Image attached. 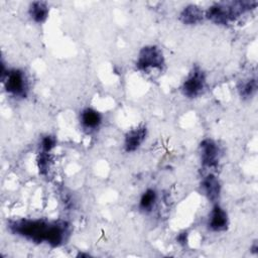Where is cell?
Masks as SVG:
<instances>
[{
    "label": "cell",
    "mask_w": 258,
    "mask_h": 258,
    "mask_svg": "<svg viewBox=\"0 0 258 258\" xmlns=\"http://www.w3.org/2000/svg\"><path fill=\"white\" fill-rule=\"evenodd\" d=\"M11 233L34 243H46L59 247L70 234V226L64 221H47L43 219H17L9 222Z\"/></svg>",
    "instance_id": "1"
},
{
    "label": "cell",
    "mask_w": 258,
    "mask_h": 258,
    "mask_svg": "<svg viewBox=\"0 0 258 258\" xmlns=\"http://www.w3.org/2000/svg\"><path fill=\"white\" fill-rule=\"evenodd\" d=\"M256 1H228L211 5L205 11V18L219 25H227L255 9Z\"/></svg>",
    "instance_id": "2"
},
{
    "label": "cell",
    "mask_w": 258,
    "mask_h": 258,
    "mask_svg": "<svg viewBox=\"0 0 258 258\" xmlns=\"http://www.w3.org/2000/svg\"><path fill=\"white\" fill-rule=\"evenodd\" d=\"M1 81L6 93L14 98H25L29 90L26 74L20 69H5L2 62Z\"/></svg>",
    "instance_id": "3"
},
{
    "label": "cell",
    "mask_w": 258,
    "mask_h": 258,
    "mask_svg": "<svg viewBox=\"0 0 258 258\" xmlns=\"http://www.w3.org/2000/svg\"><path fill=\"white\" fill-rule=\"evenodd\" d=\"M165 64L164 55L161 50L156 45H146L143 46L136 59V69L143 73H151L152 71H162Z\"/></svg>",
    "instance_id": "4"
},
{
    "label": "cell",
    "mask_w": 258,
    "mask_h": 258,
    "mask_svg": "<svg viewBox=\"0 0 258 258\" xmlns=\"http://www.w3.org/2000/svg\"><path fill=\"white\" fill-rule=\"evenodd\" d=\"M207 88V76L202 68L195 66L181 85L183 96L195 99L204 94Z\"/></svg>",
    "instance_id": "5"
},
{
    "label": "cell",
    "mask_w": 258,
    "mask_h": 258,
    "mask_svg": "<svg viewBox=\"0 0 258 258\" xmlns=\"http://www.w3.org/2000/svg\"><path fill=\"white\" fill-rule=\"evenodd\" d=\"M201 162L206 168H216L220 161V147L217 142L211 138H206L200 143Z\"/></svg>",
    "instance_id": "6"
},
{
    "label": "cell",
    "mask_w": 258,
    "mask_h": 258,
    "mask_svg": "<svg viewBox=\"0 0 258 258\" xmlns=\"http://www.w3.org/2000/svg\"><path fill=\"white\" fill-rule=\"evenodd\" d=\"M207 226L212 232H224L229 226V216L225 209L217 203L214 204L208 218Z\"/></svg>",
    "instance_id": "7"
},
{
    "label": "cell",
    "mask_w": 258,
    "mask_h": 258,
    "mask_svg": "<svg viewBox=\"0 0 258 258\" xmlns=\"http://www.w3.org/2000/svg\"><path fill=\"white\" fill-rule=\"evenodd\" d=\"M147 136V128L145 125H139L130 129L124 136L123 147L128 153L136 151L145 141Z\"/></svg>",
    "instance_id": "8"
},
{
    "label": "cell",
    "mask_w": 258,
    "mask_h": 258,
    "mask_svg": "<svg viewBox=\"0 0 258 258\" xmlns=\"http://www.w3.org/2000/svg\"><path fill=\"white\" fill-rule=\"evenodd\" d=\"M201 187L207 199L216 204L221 195V183L218 177L213 173H208L202 178Z\"/></svg>",
    "instance_id": "9"
},
{
    "label": "cell",
    "mask_w": 258,
    "mask_h": 258,
    "mask_svg": "<svg viewBox=\"0 0 258 258\" xmlns=\"http://www.w3.org/2000/svg\"><path fill=\"white\" fill-rule=\"evenodd\" d=\"M103 122V117L99 111L92 107H87L80 113V123L83 129L90 131H95L100 128Z\"/></svg>",
    "instance_id": "10"
},
{
    "label": "cell",
    "mask_w": 258,
    "mask_h": 258,
    "mask_svg": "<svg viewBox=\"0 0 258 258\" xmlns=\"http://www.w3.org/2000/svg\"><path fill=\"white\" fill-rule=\"evenodd\" d=\"M205 17V11L195 4H189L181 10L179 19L183 24L194 25L200 23Z\"/></svg>",
    "instance_id": "11"
},
{
    "label": "cell",
    "mask_w": 258,
    "mask_h": 258,
    "mask_svg": "<svg viewBox=\"0 0 258 258\" xmlns=\"http://www.w3.org/2000/svg\"><path fill=\"white\" fill-rule=\"evenodd\" d=\"M28 14L35 23H44L49 15L48 4L43 1H33L29 4Z\"/></svg>",
    "instance_id": "12"
},
{
    "label": "cell",
    "mask_w": 258,
    "mask_h": 258,
    "mask_svg": "<svg viewBox=\"0 0 258 258\" xmlns=\"http://www.w3.org/2000/svg\"><path fill=\"white\" fill-rule=\"evenodd\" d=\"M156 202H157V192L155 191V189L146 188L142 192L139 199L138 208L143 213H150L155 208Z\"/></svg>",
    "instance_id": "13"
},
{
    "label": "cell",
    "mask_w": 258,
    "mask_h": 258,
    "mask_svg": "<svg viewBox=\"0 0 258 258\" xmlns=\"http://www.w3.org/2000/svg\"><path fill=\"white\" fill-rule=\"evenodd\" d=\"M257 79L256 76L243 79L238 84V93L243 99H250L255 96L257 92Z\"/></svg>",
    "instance_id": "14"
},
{
    "label": "cell",
    "mask_w": 258,
    "mask_h": 258,
    "mask_svg": "<svg viewBox=\"0 0 258 258\" xmlns=\"http://www.w3.org/2000/svg\"><path fill=\"white\" fill-rule=\"evenodd\" d=\"M50 164H51V159L49 153L45 152H40L37 158V166L39 173L42 175L47 174L48 170L50 169Z\"/></svg>",
    "instance_id": "15"
},
{
    "label": "cell",
    "mask_w": 258,
    "mask_h": 258,
    "mask_svg": "<svg viewBox=\"0 0 258 258\" xmlns=\"http://www.w3.org/2000/svg\"><path fill=\"white\" fill-rule=\"evenodd\" d=\"M56 145V138L53 135H45L40 140L41 152L49 153Z\"/></svg>",
    "instance_id": "16"
},
{
    "label": "cell",
    "mask_w": 258,
    "mask_h": 258,
    "mask_svg": "<svg viewBox=\"0 0 258 258\" xmlns=\"http://www.w3.org/2000/svg\"><path fill=\"white\" fill-rule=\"evenodd\" d=\"M177 242L179 244H185L187 242V234L186 233H181L177 236Z\"/></svg>",
    "instance_id": "17"
},
{
    "label": "cell",
    "mask_w": 258,
    "mask_h": 258,
    "mask_svg": "<svg viewBox=\"0 0 258 258\" xmlns=\"http://www.w3.org/2000/svg\"><path fill=\"white\" fill-rule=\"evenodd\" d=\"M251 249H252V251H253V252L257 253V250H258V245H257V242H254V244H253V246L251 247Z\"/></svg>",
    "instance_id": "18"
}]
</instances>
